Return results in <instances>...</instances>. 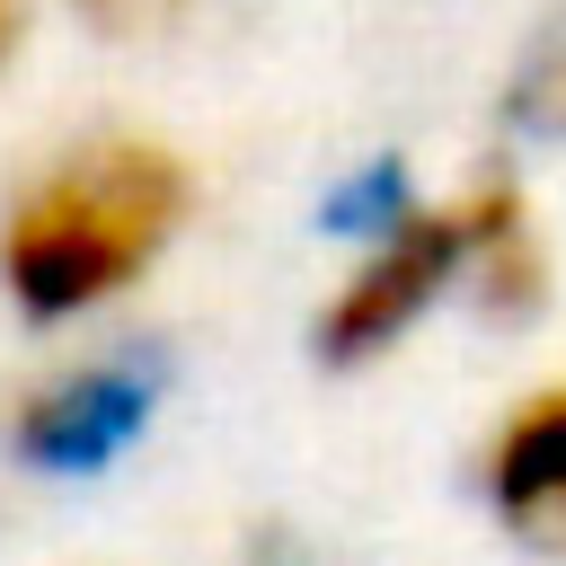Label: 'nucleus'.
<instances>
[{"instance_id":"nucleus-1","label":"nucleus","mask_w":566,"mask_h":566,"mask_svg":"<svg viewBox=\"0 0 566 566\" xmlns=\"http://www.w3.org/2000/svg\"><path fill=\"white\" fill-rule=\"evenodd\" d=\"M195 221V168L159 133H80L0 203V292L35 327L124 301Z\"/></svg>"},{"instance_id":"nucleus-2","label":"nucleus","mask_w":566,"mask_h":566,"mask_svg":"<svg viewBox=\"0 0 566 566\" xmlns=\"http://www.w3.org/2000/svg\"><path fill=\"white\" fill-rule=\"evenodd\" d=\"M451 292H469L495 318H531L548 301V230H539V203L513 177H469L451 195L398 203L380 221V239L327 292L310 345L327 363H371L424 310H442Z\"/></svg>"},{"instance_id":"nucleus-3","label":"nucleus","mask_w":566,"mask_h":566,"mask_svg":"<svg viewBox=\"0 0 566 566\" xmlns=\"http://www.w3.org/2000/svg\"><path fill=\"white\" fill-rule=\"evenodd\" d=\"M142 407H150V380L142 371H124V363H62V371H44L35 389H18V407H9V442H18V460H35V469H88V460H106L133 424H142Z\"/></svg>"},{"instance_id":"nucleus-4","label":"nucleus","mask_w":566,"mask_h":566,"mask_svg":"<svg viewBox=\"0 0 566 566\" xmlns=\"http://www.w3.org/2000/svg\"><path fill=\"white\" fill-rule=\"evenodd\" d=\"M486 504L513 539L531 548H566V389H531L504 407V424L486 433Z\"/></svg>"},{"instance_id":"nucleus-5","label":"nucleus","mask_w":566,"mask_h":566,"mask_svg":"<svg viewBox=\"0 0 566 566\" xmlns=\"http://www.w3.org/2000/svg\"><path fill=\"white\" fill-rule=\"evenodd\" d=\"M513 124L566 133V27L531 44V62H522V80H513Z\"/></svg>"},{"instance_id":"nucleus-6","label":"nucleus","mask_w":566,"mask_h":566,"mask_svg":"<svg viewBox=\"0 0 566 566\" xmlns=\"http://www.w3.org/2000/svg\"><path fill=\"white\" fill-rule=\"evenodd\" d=\"M97 35H124V44H150V35H177L195 0H71Z\"/></svg>"},{"instance_id":"nucleus-7","label":"nucleus","mask_w":566,"mask_h":566,"mask_svg":"<svg viewBox=\"0 0 566 566\" xmlns=\"http://www.w3.org/2000/svg\"><path fill=\"white\" fill-rule=\"evenodd\" d=\"M9 44H18V0H0V62H9Z\"/></svg>"}]
</instances>
